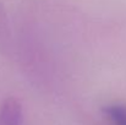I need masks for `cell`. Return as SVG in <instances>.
I'll use <instances>...</instances> for the list:
<instances>
[{
  "mask_svg": "<svg viewBox=\"0 0 126 125\" xmlns=\"http://www.w3.org/2000/svg\"><path fill=\"white\" fill-rule=\"evenodd\" d=\"M22 122V106L16 98H7L0 108V125H20Z\"/></svg>",
  "mask_w": 126,
  "mask_h": 125,
  "instance_id": "cell-1",
  "label": "cell"
},
{
  "mask_svg": "<svg viewBox=\"0 0 126 125\" xmlns=\"http://www.w3.org/2000/svg\"><path fill=\"white\" fill-rule=\"evenodd\" d=\"M104 113L114 125H126V107L124 106H108L104 108Z\"/></svg>",
  "mask_w": 126,
  "mask_h": 125,
  "instance_id": "cell-2",
  "label": "cell"
}]
</instances>
